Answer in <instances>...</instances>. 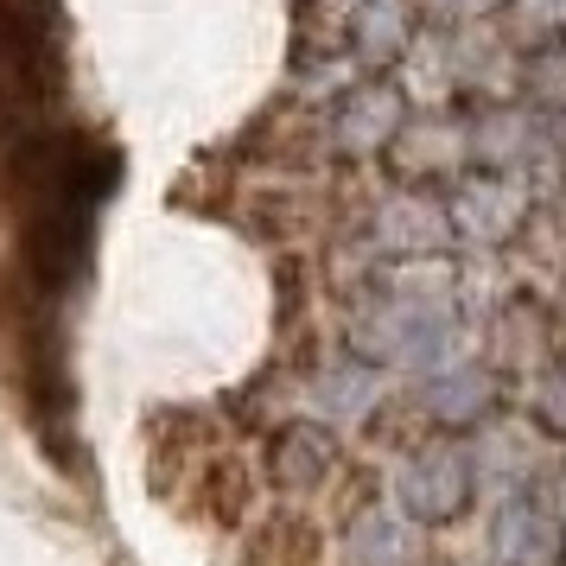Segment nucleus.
I'll return each instance as SVG.
<instances>
[{"label":"nucleus","instance_id":"nucleus-1","mask_svg":"<svg viewBox=\"0 0 566 566\" xmlns=\"http://www.w3.org/2000/svg\"><path fill=\"white\" fill-rule=\"evenodd\" d=\"M471 490H478V464L464 446H420L395 471V510L413 528L420 522H459L471 510Z\"/></svg>","mask_w":566,"mask_h":566},{"label":"nucleus","instance_id":"nucleus-2","mask_svg":"<svg viewBox=\"0 0 566 566\" xmlns=\"http://www.w3.org/2000/svg\"><path fill=\"white\" fill-rule=\"evenodd\" d=\"M357 344L382 363H433V357H446V344H452V312L439 306V300H420V293L382 300V306L357 325Z\"/></svg>","mask_w":566,"mask_h":566},{"label":"nucleus","instance_id":"nucleus-3","mask_svg":"<svg viewBox=\"0 0 566 566\" xmlns=\"http://www.w3.org/2000/svg\"><path fill=\"white\" fill-rule=\"evenodd\" d=\"M401 128H408V96L395 83L369 77L357 90H344V103L332 115V147L344 159H369V154H382V147H395Z\"/></svg>","mask_w":566,"mask_h":566},{"label":"nucleus","instance_id":"nucleus-4","mask_svg":"<svg viewBox=\"0 0 566 566\" xmlns=\"http://www.w3.org/2000/svg\"><path fill=\"white\" fill-rule=\"evenodd\" d=\"M0 90L39 103L52 90V27L32 0H0Z\"/></svg>","mask_w":566,"mask_h":566},{"label":"nucleus","instance_id":"nucleus-5","mask_svg":"<svg viewBox=\"0 0 566 566\" xmlns=\"http://www.w3.org/2000/svg\"><path fill=\"white\" fill-rule=\"evenodd\" d=\"M490 547L503 566H560V547H566V528L560 515L535 503V496H510L496 522H490Z\"/></svg>","mask_w":566,"mask_h":566},{"label":"nucleus","instance_id":"nucleus-6","mask_svg":"<svg viewBox=\"0 0 566 566\" xmlns=\"http://www.w3.org/2000/svg\"><path fill=\"white\" fill-rule=\"evenodd\" d=\"M522 210H528V198H522L510 179L484 172V179H464L459 191H452L446 223H452V235H464V242H510L515 223H522Z\"/></svg>","mask_w":566,"mask_h":566},{"label":"nucleus","instance_id":"nucleus-7","mask_svg":"<svg viewBox=\"0 0 566 566\" xmlns=\"http://www.w3.org/2000/svg\"><path fill=\"white\" fill-rule=\"evenodd\" d=\"M332 471H337V439L325 433L318 420H293V427H281L274 446H268V478H274L286 496L318 490Z\"/></svg>","mask_w":566,"mask_h":566},{"label":"nucleus","instance_id":"nucleus-8","mask_svg":"<svg viewBox=\"0 0 566 566\" xmlns=\"http://www.w3.org/2000/svg\"><path fill=\"white\" fill-rule=\"evenodd\" d=\"M413 52V0H357L350 13V57L363 71H388Z\"/></svg>","mask_w":566,"mask_h":566},{"label":"nucleus","instance_id":"nucleus-9","mask_svg":"<svg viewBox=\"0 0 566 566\" xmlns=\"http://www.w3.org/2000/svg\"><path fill=\"white\" fill-rule=\"evenodd\" d=\"M413 554H420V535H413L408 515L388 510V503L357 510V522L344 528V560L350 566H413Z\"/></svg>","mask_w":566,"mask_h":566},{"label":"nucleus","instance_id":"nucleus-10","mask_svg":"<svg viewBox=\"0 0 566 566\" xmlns=\"http://www.w3.org/2000/svg\"><path fill=\"white\" fill-rule=\"evenodd\" d=\"M446 235H452V223H446V210L427 205V198H388V205L376 210V242L395 249V255H433Z\"/></svg>","mask_w":566,"mask_h":566},{"label":"nucleus","instance_id":"nucleus-11","mask_svg":"<svg viewBox=\"0 0 566 566\" xmlns=\"http://www.w3.org/2000/svg\"><path fill=\"white\" fill-rule=\"evenodd\" d=\"M376 395H382V382H376V369L369 363H332L318 382H312V401H318V413L325 420H363V413L376 408Z\"/></svg>","mask_w":566,"mask_h":566},{"label":"nucleus","instance_id":"nucleus-12","mask_svg":"<svg viewBox=\"0 0 566 566\" xmlns=\"http://www.w3.org/2000/svg\"><path fill=\"white\" fill-rule=\"evenodd\" d=\"M484 408H490V376H478V369H446V376L427 382V413L446 420V427H464Z\"/></svg>","mask_w":566,"mask_h":566},{"label":"nucleus","instance_id":"nucleus-13","mask_svg":"<svg viewBox=\"0 0 566 566\" xmlns=\"http://www.w3.org/2000/svg\"><path fill=\"white\" fill-rule=\"evenodd\" d=\"M510 7V20H515V32H528V39H554V32L566 27V0H503Z\"/></svg>","mask_w":566,"mask_h":566},{"label":"nucleus","instance_id":"nucleus-14","mask_svg":"<svg viewBox=\"0 0 566 566\" xmlns=\"http://www.w3.org/2000/svg\"><path fill=\"white\" fill-rule=\"evenodd\" d=\"M535 413H541V427H547V433H566V363H554V369L541 376Z\"/></svg>","mask_w":566,"mask_h":566},{"label":"nucleus","instance_id":"nucleus-15","mask_svg":"<svg viewBox=\"0 0 566 566\" xmlns=\"http://www.w3.org/2000/svg\"><path fill=\"white\" fill-rule=\"evenodd\" d=\"M560 528H566V478H560Z\"/></svg>","mask_w":566,"mask_h":566},{"label":"nucleus","instance_id":"nucleus-16","mask_svg":"<svg viewBox=\"0 0 566 566\" xmlns=\"http://www.w3.org/2000/svg\"><path fill=\"white\" fill-rule=\"evenodd\" d=\"M32 7H39V0H32Z\"/></svg>","mask_w":566,"mask_h":566}]
</instances>
